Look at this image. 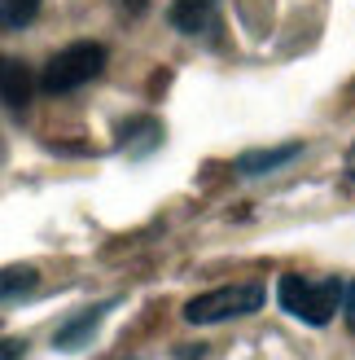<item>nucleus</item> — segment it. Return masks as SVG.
Listing matches in <instances>:
<instances>
[{"label": "nucleus", "mask_w": 355, "mask_h": 360, "mask_svg": "<svg viewBox=\"0 0 355 360\" xmlns=\"http://www.w3.org/2000/svg\"><path fill=\"white\" fill-rule=\"evenodd\" d=\"M276 303L286 308L294 321L325 330L338 316L342 303V277H303V273H286L276 281Z\"/></svg>", "instance_id": "f257e3e1"}, {"label": "nucleus", "mask_w": 355, "mask_h": 360, "mask_svg": "<svg viewBox=\"0 0 355 360\" xmlns=\"http://www.w3.org/2000/svg\"><path fill=\"white\" fill-rule=\"evenodd\" d=\"M105 62H110V53H105V44H97V40H79V44H66V49H58L53 58L44 62V70H40V84L48 97H62V93H75V88H83V84H93L101 70H105Z\"/></svg>", "instance_id": "f03ea898"}, {"label": "nucleus", "mask_w": 355, "mask_h": 360, "mask_svg": "<svg viewBox=\"0 0 355 360\" xmlns=\"http://www.w3.org/2000/svg\"><path fill=\"white\" fill-rule=\"evenodd\" d=\"M263 290L259 281H237V285H220V290H206V295H193L185 303V321L189 326H220V321H237V316H250L263 308Z\"/></svg>", "instance_id": "7ed1b4c3"}, {"label": "nucleus", "mask_w": 355, "mask_h": 360, "mask_svg": "<svg viewBox=\"0 0 355 360\" xmlns=\"http://www.w3.org/2000/svg\"><path fill=\"white\" fill-rule=\"evenodd\" d=\"M114 303H119V299H105V303H93V308L75 312L66 326H58V334H53V347H58V352H79V347H88V338L97 334V326L105 321V312H110Z\"/></svg>", "instance_id": "20e7f679"}, {"label": "nucleus", "mask_w": 355, "mask_h": 360, "mask_svg": "<svg viewBox=\"0 0 355 360\" xmlns=\"http://www.w3.org/2000/svg\"><path fill=\"white\" fill-rule=\"evenodd\" d=\"M294 158H303V141H286V146H272V150H246L237 163H233V172L241 180H255V176L281 172L286 163H294Z\"/></svg>", "instance_id": "39448f33"}, {"label": "nucleus", "mask_w": 355, "mask_h": 360, "mask_svg": "<svg viewBox=\"0 0 355 360\" xmlns=\"http://www.w3.org/2000/svg\"><path fill=\"white\" fill-rule=\"evenodd\" d=\"M167 22L180 35H202V31L220 27V9H215V0H175L167 9Z\"/></svg>", "instance_id": "423d86ee"}, {"label": "nucleus", "mask_w": 355, "mask_h": 360, "mask_svg": "<svg viewBox=\"0 0 355 360\" xmlns=\"http://www.w3.org/2000/svg\"><path fill=\"white\" fill-rule=\"evenodd\" d=\"M35 93V75L27 62H9L0 58V101L9 105V110H27V101Z\"/></svg>", "instance_id": "0eeeda50"}, {"label": "nucleus", "mask_w": 355, "mask_h": 360, "mask_svg": "<svg viewBox=\"0 0 355 360\" xmlns=\"http://www.w3.org/2000/svg\"><path fill=\"white\" fill-rule=\"evenodd\" d=\"M163 146V123L158 119H132V123H123V141H119V150H128L132 158H140V154H149V150H158Z\"/></svg>", "instance_id": "6e6552de"}, {"label": "nucleus", "mask_w": 355, "mask_h": 360, "mask_svg": "<svg viewBox=\"0 0 355 360\" xmlns=\"http://www.w3.org/2000/svg\"><path fill=\"white\" fill-rule=\"evenodd\" d=\"M35 281H40V273H35L31 264H13V268H0V299H18L35 290Z\"/></svg>", "instance_id": "1a4fd4ad"}, {"label": "nucleus", "mask_w": 355, "mask_h": 360, "mask_svg": "<svg viewBox=\"0 0 355 360\" xmlns=\"http://www.w3.org/2000/svg\"><path fill=\"white\" fill-rule=\"evenodd\" d=\"M44 0H0V27H31Z\"/></svg>", "instance_id": "9d476101"}, {"label": "nucleus", "mask_w": 355, "mask_h": 360, "mask_svg": "<svg viewBox=\"0 0 355 360\" xmlns=\"http://www.w3.org/2000/svg\"><path fill=\"white\" fill-rule=\"evenodd\" d=\"M338 308H342V316H347V330L355 334V281L342 285V303H338Z\"/></svg>", "instance_id": "9b49d317"}, {"label": "nucleus", "mask_w": 355, "mask_h": 360, "mask_svg": "<svg viewBox=\"0 0 355 360\" xmlns=\"http://www.w3.org/2000/svg\"><path fill=\"white\" fill-rule=\"evenodd\" d=\"M22 356H27L22 338H0V360H22Z\"/></svg>", "instance_id": "f8f14e48"}, {"label": "nucleus", "mask_w": 355, "mask_h": 360, "mask_svg": "<svg viewBox=\"0 0 355 360\" xmlns=\"http://www.w3.org/2000/svg\"><path fill=\"white\" fill-rule=\"evenodd\" d=\"M114 5H119L123 13H132V18H140V13L149 9V0H114Z\"/></svg>", "instance_id": "ddd939ff"}, {"label": "nucleus", "mask_w": 355, "mask_h": 360, "mask_svg": "<svg viewBox=\"0 0 355 360\" xmlns=\"http://www.w3.org/2000/svg\"><path fill=\"white\" fill-rule=\"evenodd\" d=\"M347 176L355 180V141H351V150H347Z\"/></svg>", "instance_id": "4468645a"}]
</instances>
